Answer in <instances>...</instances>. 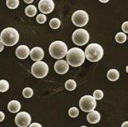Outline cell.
Listing matches in <instances>:
<instances>
[{
  "label": "cell",
  "mask_w": 128,
  "mask_h": 127,
  "mask_svg": "<svg viewBox=\"0 0 128 127\" xmlns=\"http://www.w3.org/2000/svg\"><path fill=\"white\" fill-rule=\"evenodd\" d=\"M31 116L26 111H22L15 117L16 125L19 127H27L31 123Z\"/></svg>",
  "instance_id": "obj_9"
},
{
  "label": "cell",
  "mask_w": 128,
  "mask_h": 127,
  "mask_svg": "<svg viewBox=\"0 0 128 127\" xmlns=\"http://www.w3.org/2000/svg\"><path fill=\"white\" fill-rule=\"evenodd\" d=\"M128 22L127 21H125L124 24L122 25V31H124L126 33H128Z\"/></svg>",
  "instance_id": "obj_27"
},
{
  "label": "cell",
  "mask_w": 128,
  "mask_h": 127,
  "mask_svg": "<svg viewBox=\"0 0 128 127\" xmlns=\"http://www.w3.org/2000/svg\"><path fill=\"white\" fill-rule=\"evenodd\" d=\"M4 119H5V115H4V113H3V112H2V111H0V123H1V122H2L4 120Z\"/></svg>",
  "instance_id": "obj_29"
},
{
  "label": "cell",
  "mask_w": 128,
  "mask_h": 127,
  "mask_svg": "<svg viewBox=\"0 0 128 127\" xmlns=\"http://www.w3.org/2000/svg\"><path fill=\"white\" fill-rule=\"evenodd\" d=\"M72 22L77 27H83L88 22V14L84 10H77L72 15Z\"/></svg>",
  "instance_id": "obj_8"
},
{
  "label": "cell",
  "mask_w": 128,
  "mask_h": 127,
  "mask_svg": "<svg viewBox=\"0 0 128 127\" xmlns=\"http://www.w3.org/2000/svg\"><path fill=\"white\" fill-rule=\"evenodd\" d=\"M60 25H61V22L58 18H52L50 21V22H49V25L53 29L58 28L60 27Z\"/></svg>",
  "instance_id": "obj_21"
},
{
  "label": "cell",
  "mask_w": 128,
  "mask_h": 127,
  "mask_svg": "<svg viewBox=\"0 0 128 127\" xmlns=\"http://www.w3.org/2000/svg\"><path fill=\"white\" fill-rule=\"evenodd\" d=\"M76 87H77V84H76L75 81H74L72 79L66 81V83H65V88H66V89L68 90V91L74 90L76 89Z\"/></svg>",
  "instance_id": "obj_18"
},
{
  "label": "cell",
  "mask_w": 128,
  "mask_h": 127,
  "mask_svg": "<svg viewBox=\"0 0 128 127\" xmlns=\"http://www.w3.org/2000/svg\"><path fill=\"white\" fill-rule=\"evenodd\" d=\"M29 48L26 45H20L16 49V55L20 59H26L29 55Z\"/></svg>",
  "instance_id": "obj_13"
},
{
  "label": "cell",
  "mask_w": 128,
  "mask_h": 127,
  "mask_svg": "<svg viewBox=\"0 0 128 127\" xmlns=\"http://www.w3.org/2000/svg\"><path fill=\"white\" fill-rule=\"evenodd\" d=\"M68 114L70 117H72V118H76V117L79 115V111H78L77 107H71V108L69 110Z\"/></svg>",
  "instance_id": "obj_25"
},
{
  "label": "cell",
  "mask_w": 128,
  "mask_h": 127,
  "mask_svg": "<svg viewBox=\"0 0 128 127\" xmlns=\"http://www.w3.org/2000/svg\"><path fill=\"white\" fill-rule=\"evenodd\" d=\"M87 120L91 124H96L99 123L100 120V115L98 111H92L88 114L87 115Z\"/></svg>",
  "instance_id": "obj_14"
},
{
  "label": "cell",
  "mask_w": 128,
  "mask_h": 127,
  "mask_svg": "<svg viewBox=\"0 0 128 127\" xmlns=\"http://www.w3.org/2000/svg\"><path fill=\"white\" fill-rule=\"evenodd\" d=\"M79 106L82 111L85 112H91L94 111L96 107V101L91 96H84L80 99Z\"/></svg>",
  "instance_id": "obj_7"
},
{
  "label": "cell",
  "mask_w": 128,
  "mask_h": 127,
  "mask_svg": "<svg viewBox=\"0 0 128 127\" xmlns=\"http://www.w3.org/2000/svg\"><path fill=\"white\" fill-rule=\"evenodd\" d=\"M100 2H103V3H106V2H108L109 1H108V0H100Z\"/></svg>",
  "instance_id": "obj_33"
},
{
  "label": "cell",
  "mask_w": 128,
  "mask_h": 127,
  "mask_svg": "<svg viewBox=\"0 0 128 127\" xmlns=\"http://www.w3.org/2000/svg\"><path fill=\"white\" fill-rule=\"evenodd\" d=\"M48 66L44 62H36L31 68L32 74L36 78H44L48 73Z\"/></svg>",
  "instance_id": "obj_6"
},
{
  "label": "cell",
  "mask_w": 128,
  "mask_h": 127,
  "mask_svg": "<svg viewBox=\"0 0 128 127\" xmlns=\"http://www.w3.org/2000/svg\"><path fill=\"white\" fill-rule=\"evenodd\" d=\"M28 127H42V126L40 124L37 123H33L29 125Z\"/></svg>",
  "instance_id": "obj_28"
},
{
  "label": "cell",
  "mask_w": 128,
  "mask_h": 127,
  "mask_svg": "<svg viewBox=\"0 0 128 127\" xmlns=\"http://www.w3.org/2000/svg\"><path fill=\"white\" fill-rule=\"evenodd\" d=\"M121 127H128V122H124V123L122 124V126Z\"/></svg>",
  "instance_id": "obj_31"
},
{
  "label": "cell",
  "mask_w": 128,
  "mask_h": 127,
  "mask_svg": "<svg viewBox=\"0 0 128 127\" xmlns=\"http://www.w3.org/2000/svg\"><path fill=\"white\" fill-rule=\"evenodd\" d=\"M29 55H30L32 60L35 61V62H40L44 58V52L41 47H33L30 51V52H29Z\"/></svg>",
  "instance_id": "obj_11"
},
{
  "label": "cell",
  "mask_w": 128,
  "mask_h": 127,
  "mask_svg": "<svg viewBox=\"0 0 128 127\" xmlns=\"http://www.w3.org/2000/svg\"><path fill=\"white\" fill-rule=\"evenodd\" d=\"M22 94H23V96L26 97V98H30L33 95V91L31 88H26V89H24Z\"/></svg>",
  "instance_id": "obj_23"
},
{
  "label": "cell",
  "mask_w": 128,
  "mask_h": 127,
  "mask_svg": "<svg viewBox=\"0 0 128 127\" xmlns=\"http://www.w3.org/2000/svg\"><path fill=\"white\" fill-rule=\"evenodd\" d=\"M37 9L35 6L29 5L26 8V14L28 17H34L36 14Z\"/></svg>",
  "instance_id": "obj_17"
},
{
  "label": "cell",
  "mask_w": 128,
  "mask_h": 127,
  "mask_svg": "<svg viewBox=\"0 0 128 127\" xmlns=\"http://www.w3.org/2000/svg\"><path fill=\"white\" fill-rule=\"evenodd\" d=\"M92 97L96 100H101L103 98V97H104V92H103L101 90H99V89L95 90V92H93Z\"/></svg>",
  "instance_id": "obj_24"
},
{
  "label": "cell",
  "mask_w": 128,
  "mask_h": 127,
  "mask_svg": "<svg viewBox=\"0 0 128 127\" xmlns=\"http://www.w3.org/2000/svg\"><path fill=\"white\" fill-rule=\"evenodd\" d=\"M66 62L69 66L78 67L82 65L85 62V53L81 48L73 47L66 53Z\"/></svg>",
  "instance_id": "obj_1"
},
{
  "label": "cell",
  "mask_w": 128,
  "mask_h": 127,
  "mask_svg": "<svg viewBox=\"0 0 128 127\" xmlns=\"http://www.w3.org/2000/svg\"><path fill=\"white\" fill-rule=\"evenodd\" d=\"M126 35L124 32H118L116 36V40L119 43H124L126 40Z\"/></svg>",
  "instance_id": "obj_19"
},
{
  "label": "cell",
  "mask_w": 128,
  "mask_h": 127,
  "mask_svg": "<svg viewBox=\"0 0 128 127\" xmlns=\"http://www.w3.org/2000/svg\"><path fill=\"white\" fill-rule=\"evenodd\" d=\"M47 21V17L44 15L43 13L40 14H38V16L36 17V21L40 24H44Z\"/></svg>",
  "instance_id": "obj_26"
},
{
  "label": "cell",
  "mask_w": 128,
  "mask_h": 127,
  "mask_svg": "<svg viewBox=\"0 0 128 127\" xmlns=\"http://www.w3.org/2000/svg\"><path fill=\"white\" fill-rule=\"evenodd\" d=\"M3 49H4V45L2 44V43L0 41V52H1Z\"/></svg>",
  "instance_id": "obj_30"
},
{
  "label": "cell",
  "mask_w": 128,
  "mask_h": 127,
  "mask_svg": "<svg viewBox=\"0 0 128 127\" xmlns=\"http://www.w3.org/2000/svg\"><path fill=\"white\" fill-rule=\"evenodd\" d=\"M21 109V104L17 100H11L8 104V110L11 113H17Z\"/></svg>",
  "instance_id": "obj_15"
},
{
  "label": "cell",
  "mask_w": 128,
  "mask_h": 127,
  "mask_svg": "<svg viewBox=\"0 0 128 127\" xmlns=\"http://www.w3.org/2000/svg\"><path fill=\"white\" fill-rule=\"evenodd\" d=\"M67 46L64 42L57 40L51 43L49 47V53L52 57L56 59H61L66 56L67 53Z\"/></svg>",
  "instance_id": "obj_4"
},
{
  "label": "cell",
  "mask_w": 128,
  "mask_h": 127,
  "mask_svg": "<svg viewBox=\"0 0 128 127\" xmlns=\"http://www.w3.org/2000/svg\"><path fill=\"white\" fill-rule=\"evenodd\" d=\"M19 40V33L15 28L9 27L4 28L0 34V41L7 47L14 46Z\"/></svg>",
  "instance_id": "obj_2"
},
{
  "label": "cell",
  "mask_w": 128,
  "mask_h": 127,
  "mask_svg": "<svg viewBox=\"0 0 128 127\" xmlns=\"http://www.w3.org/2000/svg\"><path fill=\"white\" fill-rule=\"evenodd\" d=\"M85 57L88 61L96 62L100 61L104 56V50L98 43H90L85 51Z\"/></svg>",
  "instance_id": "obj_3"
},
{
  "label": "cell",
  "mask_w": 128,
  "mask_h": 127,
  "mask_svg": "<svg viewBox=\"0 0 128 127\" xmlns=\"http://www.w3.org/2000/svg\"><path fill=\"white\" fill-rule=\"evenodd\" d=\"M107 77L108 79L111 81H116L119 79L120 77V73L116 69H112L109 71H108L107 74Z\"/></svg>",
  "instance_id": "obj_16"
},
{
  "label": "cell",
  "mask_w": 128,
  "mask_h": 127,
  "mask_svg": "<svg viewBox=\"0 0 128 127\" xmlns=\"http://www.w3.org/2000/svg\"><path fill=\"white\" fill-rule=\"evenodd\" d=\"M81 127H87V126H81Z\"/></svg>",
  "instance_id": "obj_34"
},
{
  "label": "cell",
  "mask_w": 128,
  "mask_h": 127,
  "mask_svg": "<svg viewBox=\"0 0 128 127\" xmlns=\"http://www.w3.org/2000/svg\"><path fill=\"white\" fill-rule=\"evenodd\" d=\"M72 40L78 46H83L90 40V34L83 28L77 29L72 35Z\"/></svg>",
  "instance_id": "obj_5"
},
{
  "label": "cell",
  "mask_w": 128,
  "mask_h": 127,
  "mask_svg": "<svg viewBox=\"0 0 128 127\" xmlns=\"http://www.w3.org/2000/svg\"><path fill=\"white\" fill-rule=\"evenodd\" d=\"M6 6L9 9H16L19 6V0H6Z\"/></svg>",
  "instance_id": "obj_20"
},
{
  "label": "cell",
  "mask_w": 128,
  "mask_h": 127,
  "mask_svg": "<svg viewBox=\"0 0 128 127\" xmlns=\"http://www.w3.org/2000/svg\"><path fill=\"white\" fill-rule=\"evenodd\" d=\"M9 87H10V85L7 81L6 80L0 81V92H6L9 89Z\"/></svg>",
  "instance_id": "obj_22"
},
{
  "label": "cell",
  "mask_w": 128,
  "mask_h": 127,
  "mask_svg": "<svg viewBox=\"0 0 128 127\" xmlns=\"http://www.w3.org/2000/svg\"><path fill=\"white\" fill-rule=\"evenodd\" d=\"M24 2H26V3H32L33 2V0H24Z\"/></svg>",
  "instance_id": "obj_32"
},
{
  "label": "cell",
  "mask_w": 128,
  "mask_h": 127,
  "mask_svg": "<svg viewBox=\"0 0 128 127\" xmlns=\"http://www.w3.org/2000/svg\"><path fill=\"white\" fill-rule=\"evenodd\" d=\"M54 7H55V3L52 0H40L39 2L38 8L39 10L43 14H48L53 11Z\"/></svg>",
  "instance_id": "obj_10"
},
{
  "label": "cell",
  "mask_w": 128,
  "mask_h": 127,
  "mask_svg": "<svg viewBox=\"0 0 128 127\" xmlns=\"http://www.w3.org/2000/svg\"><path fill=\"white\" fill-rule=\"evenodd\" d=\"M55 70L58 73V74H64L69 70V65L65 60H58L56 63L55 66Z\"/></svg>",
  "instance_id": "obj_12"
}]
</instances>
